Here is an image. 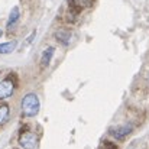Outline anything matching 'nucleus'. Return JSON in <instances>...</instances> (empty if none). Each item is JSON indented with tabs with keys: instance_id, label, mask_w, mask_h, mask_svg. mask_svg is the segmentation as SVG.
I'll use <instances>...</instances> for the list:
<instances>
[{
	"instance_id": "obj_1",
	"label": "nucleus",
	"mask_w": 149,
	"mask_h": 149,
	"mask_svg": "<svg viewBox=\"0 0 149 149\" xmlns=\"http://www.w3.org/2000/svg\"><path fill=\"white\" fill-rule=\"evenodd\" d=\"M20 109H22V113L23 116L26 117H33L39 113L41 110V101L39 97L35 94V93H28L23 96L22 103H20Z\"/></svg>"
},
{
	"instance_id": "obj_2",
	"label": "nucleus",
	"mask_w": 149,
	"mask_h": 149,
	"mask_svg": "<svg viewBox=\"0 0 149 149\" xmlns=\"http://www.w3.org/2000/svg\"><path fill=\"white\" fill-rule=\"evenodd\" d=\"M19 146L22 149H38L39 146V139H38V135L31 132V130H25L20 133L19 139Z\"/></svg>"
},
{
	"instance_id": "obj_3",
	"label": "nucleus",
	"mask_w": 149,
	"mask_h": 149,
	"mask_svg": "<svg viewBox=\"0 0 149 149\" xmlns=\"http://www.w3.org/2000/svg\"><path fill=\"white\" fill-rule=\"evenodd\" d=\"M16 88V75L10 74L0 81V100H6L13 96Z\"/></svg>"
},
{
	"instance_id": "obj_4",
	"label": "nucleus",
	"mask_w": 149,
	"mask_h": 149,
	"mask_svg": "<svg viewBox=\"0 0 149 149\" xmlns=\"http://www.w3.org/2000/svg\"><path fill=\"white\" fill-rule=\"evenodd\" d=\"M133 132V126L132 125H119L114 126L109 130V135L114 139H125L127 135H130Z\"/></svg>"
},
{
	"instance_id": "obj_5",
	"label": "nucleus",
	"mask_w": 149,
	"mask_h": 149,
	"mask_svg": "<svg viewBox=\"0 0 149 149\" xmlns=\"http://www.w3.org/2000/svg\"><path fill=\"white\" fill-rule=\"evenodd\" d=\"M19 17H20L19 7H13V9L10 10V13H9V19H7V29H9V31H10V29H13V28L16 26V23H17Z\"/></svg>"
},
{
	"instance_id": "obj_6",
	"label": "nucleus",
	"mask_w": 149,
	"mask_h": 149,
	"mask_svg": "<svg viewBox=\"0 0 149 149\" xmlns=\"http://www.w3.org/2000/svg\"><path fill=\"white\" fill-rule=\"evenodd\" d=\"M94 0H70V4L74 10H84L90 6H93Z\"/></svg>"
},
{
	"instance_id": "obj_7",
	"label": "nucleus",
	"mask_w": 149,
	"mask_h": 149,
	"mask_svg": "<svg viewBox=\"0 0 149 149\" xmlns=\"http://www.w3.org/2000/svg\"><path fill=\"white\" fill-rule=\"evenodd\" d=\"M55 38H56V41L59 44L67 47V45H70V41H71V32H68V31H58L55 33Z\"/></svg>"
},
{
	"instance_id": "obj_8",
	"label": "nucleus",
	"mask_w": 149,
	"mask_h": 149,
	"mask_svg": "<svg viewBox=\"0 0 149 149\" xmlns=\"http://www.w3.org/2000/svg\"><path fill=\"white\" fill-rule=\"evenodd\" d=\"M17 42L16 41H9V42H3L0 44V55H6V54H12L16 49Z\"/></svg>"
},
{
	"instance_id": "obj_9",
	"label": "nucleus",
	"mask_w": 149,
	"mask_h": 149,
	"mask_svg": "<svg viewBox=\"0 0 149 149\" xmlns=\"http://www.w3.org/2000/svg\"><path fill=\"white\" fill-rule=\"evenodd\" d=\"M54 52L55 49L52 48V47H48L47 49L42 52V58H41V65L42 67H48L51 62V59H52V56H54Z\"/></svg>"
},
{
	"instance_id": "obj_10",
	"label": "nucleus",
	"mask_w": 149,
	"mask_h": 149,
	"mask_svg": "<svg viewBox=\"0 0 149 149\" xmlns=\"http://www.w3.org/2000/svg\"><path fill=\"white\" fill-rule=\"evenodd\" d=\"M9 114H10V109L7 104H0V126L4 125L9 119Z\"/></svg>"
},
{
	"instance_id": "obj_11",
	"label": "nucleus",
	"mask_w": 149,
	"mask_h": 149,
	"mask_svg": "<svg viewBox=\"0 0 149 149\" xmlns=\"http://www.w3.org/2000/svg\"><path fill=\"white\" fill-rule=\"evenodd\" d=\"M1 36H3V31L0 29V38H1Z\"/></svg>"
}]
</instances>
